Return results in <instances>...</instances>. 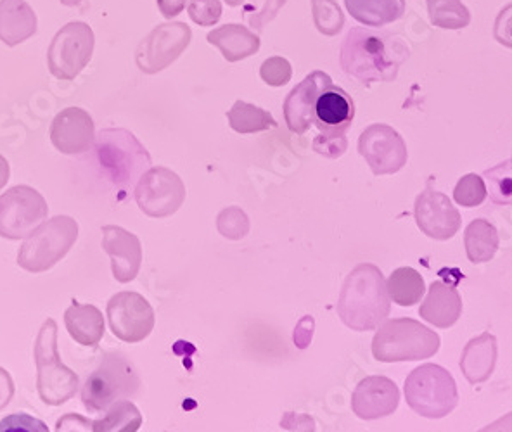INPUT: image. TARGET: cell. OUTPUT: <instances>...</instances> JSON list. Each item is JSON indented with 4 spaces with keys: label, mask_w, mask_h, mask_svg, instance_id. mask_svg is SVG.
<instances>
[{
    "label": "cell",
    "mask_w": 512,
    "mask_h": 432,
    "mask_svg": "<svg viewBox=\"0 0 512 432\" xmlns=\"http://www.w3.org/2000/svg\"><path fill=\"white\" fill-rule=\"evenodd\" d=\"M329 83H333V78L324 71H314L289 92L284 101V120L293 134H305L312 128L315 120V101Z\"/></svg>",
    "instance_id": "obj_17"
},
{
    "label": "cell",
    "mask_w": 512,
    "mask_h": 432,
    "mask_svg": "<svg viewBox=\"0 0 512 432\" xmlns=\"http://www.w3.org/2000/svg\"><path fill=\"white\" fill-rule=\"evenodd\" d=\"M405 400L417 415L443 419L454 412L459 393L454 375L436 363H424L412 370L405 381Z\"/></svg>",
    "instance_id": "obj_4"
},
{
    "label": "cell",
    "mask_w": 512,
    "mask_h": 432,
    "mask_svg": "<svg viewBox=\"0 0 512 432\" xmlns=\"http://www.w3.org/2000/svg\"><path fill=\"white\" fill-rule=\"evenodd\" d=\"M414 216L421 232L436 241H448L461 230L462 218L459 210L447 194L433 189L417 196Z\"/></svg>",
    "instance_id": "obj_15"
},
{
    "label": "cell",
    "mask_w": 512,
    "mask_h": 432,
    "mask_svg": "<svg viewBox=\"0 0 512 432\" xmlns=\"http://www.w3.org/2000/svg\"><path fill=\"white\" fill-rule=\"evenodd\" d=\"M186 199V185L177 173L158 166L142 173L135 187V201L151 218H167L179 211Z\"/></svg>",
    "instance_id": "obj_11"
},
{
    "label": "cell",
    "mask_w": 512,
    "mask_h": 432,
    "mask_svg": "<svg viewBox=\"0 0 512 432\" xmlns=\"http://www.w3.org/2000/svg\"><path fill=\"white\" fill-rule=\"evenodd\" d=\"M410 56L409 47L398 35L352 28L341 47V66L348 77L364 85L393 82L400 66Z\"/></svg>",
    "instance_id": "obj_1"
},
{
    "label": "cell",
    "mask_w": 512,
    "mask_h": 432,
    "mask_svg": "<svg viewBox=\"0 0 512 432\" xmlns=\"http://www.w3.org/2000/svg\"><path fill=\"white\" fill-rule=\"evenodd\" d=\"M225 2H227V4H229V6H231V7H237V6H241V4H243L244 0H225Z\"/></svg>",
    "instance_id": "obj_44"
},
{
    "label": "cell",
    "mask_w": 512,
    "mask_h": 432,
    "mask_svg": "<svg viewBox=\"0 0 512 432\" xmlns=\"http://www.w3.org/2000/svg\"><path fill=\"white\" fill-rule=\"evenodd\" d=\"M51 139L61 153H84L94 142V121L84 109H64L52 121Z\"/></svg>",
    "instance_id": "obj_19"
},
{
    "label": "cell",
    "mask_w": 512,
    "mask_h": 432,
    "mask_svg": "<svg viewBox=\"0 0 512 432\" xmlns=\"http://www.w3.org/2000/svg\"><path fill=\"white\" fill-rule=\"evenodd\" d=\"M314 23L322 35L336 37L345 25V14L336 0H312Z\"/></svg>",
    "instance_id": "obj_32"
},
{
    "label": "cell",
    "mask_w": 512,
    "mask_h": 432,
    "mask_svg": "<svg viewBox=\"0 0 512 432\" xmlns=\"http://www.w3.org/2000/svg\"><path fill=\"white\" fill-rule=\"evenodd\" d=\"M14 396L13 377L9 375L6 369L0 367V410L9 405V401Z\"/></svg>",
    "instance_id": "obj_40"
},
{
    "label": "cell",
    "mask_w": 512,
    "mask_h": 432,
    "mask_svg": "<svg viewBox=\"0 0 512 432\" xmlns=\"http://www.w3.org/2000/svg\"><path fill=\"white\" fill-rule=\"evenodd\" d=\"M355 118V102L346 90L326 85L315 101V127L322 134H345Z\"/></svg>",
    "instance_id": "obj_20"
},
{
    "label": "cell",
    "mask_w": 512,
    "mask_h": 432,
    "mask_svg": "<svg viewBox=\"0 0 512 432\" xmlns=\"http://www.w3.org/2000/svg\"><path fill=\"white\" fill-rule=\"evenodd\" d=\"M386 289L391 301L398 306H414L423 299L426 293L423 275L414 268H397L390 279L386 280Z\"/></svg>",
    "instance_id": "obj_28"
},
{
    "label": "cell",
    "mask_w": 512,
    "mask_h": 432,
    "mask_svg": "<svg viewBox=\"0 0 512 432\" xmlns=\"http://www.w3.org/2000/svg\"><path fill=\"white\" fill-rule=\"evenodd\" d=\"M485 177L490 185L493 203L500 204V206L511 204V161H506L492 170H487Z\"/></svg>",
    "instance_id": "obj_35"
},
{
    "label": "cell",
    "mask_w": 512,
    "mask_h": 432,
    "mask_svg": "<svg viewBox=\"0 0 512 432\" xmlns=\"http://www.w3.org/2000/svg\"><path fill=\"white\" fill-rule=\"evenodd\" d=\"M284 4H286V0H267V4L263 6L260 13L251 14L250 25L255 28L256 32H263L265 25L276 18Z\"/></svg>",
    "instance_id": "obj_39"
},
{
    "label": "cell",
    "mask_w": 512,
    "mask_h": 432,
    "mask_svg": "<svg viewBox=\"0 0 512 432\" xmlns=\"http://www.w3.org/2000/svg\"><path fill=\"white\" fill-rule=\"evenodd\" d=\"M499 232L488 220H473L464 232V246L473 265L492 261L499 251Z\"/></svg>",
    "instance_id": "obj_27"
},
{
    "label": "cell",
    "mask_w": 512,
    "mask_h": 432,
    "mask_svg": "<svg viewBox=\"0 0 512 432\" xmlns=\"http://www.w3.org/2000/svg\"><path fill=\"white\" fill-rule=\"evenodd\" d=\"M260 77H262L263 82L270 85V87H282V85H286V83L291 80V77H293V68H291L288 59L276 56V58L267 59V61L262 64Z\"/></svg>",
    "instance_id": "obj_37"
},
{
    "label": "cell",
    "mask_w": 512,
    "mask_h": 432,
    "mask_svg": "<svg viewBox=\"0 0 512 432\" xmlns=\"http://www.w3.org/2000/svg\"><path fill=\"white\" fill-rule=\"evenodd\" d=\"M187 0H158V7H160L161 14L172 20L175 16H179L184 7H186Z\"/></svg>",
    "instance_id": "obj_41"
},
{
    "label": "cell",
    "mask_w": 512,
    "mask_h": 432,
    "mask_svg": "<svg viewBox=\"0 0 512 432\" xmlns=\"http://www.w3.org/2000/svg\"><path fill=\"white\" fill-rule=\"evenodd\" d=\"M187 13L196 25H217L222 18V2L220 0H189Z\"/></svg>",
    "instance_id": "obj_36"
},
{
    "label": "cell",
    "mask_w": 512,
    "mask_h": 432,
    "mask_svg": "<svg viewBox=\"0 0 512 432\" xmlns=\"http://www.w3.org/2000/svg\"><path fill=\"white\" fill-rule=\"evenodd\" d=\"M9 163H7V159L4 156H0V189L7 184V180H9Z\"/></svg>",
    "instance_id": "obj_42"
},
{
    "label": "cell",
    "mask_w": 512,
    "mask_h": 432,
    "mask_svg": "<svg viewBox=\"0 0 512 432\" xmlns=\"http://www.w3.org/2000/svg\"><path fill=\"white\" fill-rule=\"evenodd\" d=\"M419 315L438 329H450L462 315V298L457 287L445 280H435L419 308Z\"/></svg>",
    "instance_id": "obj_21"
},
{
    "label": "cell",
    "mask_w": 512,
    "mask_h": 432,
    "mask_svg": "<svg viewBox=\"0 0 512 432\" xmlns=\"http://www.w3.org/2000/svg\"><path fill=\"white\" fill-rule=\"evenodd\" d=\"M359 153L376 177L400 172L409 159L404 137L384 123L365 128L359 139Z\"/></svg>",
    "instance_id": "obj_13"
},
{
    "label": "cell",
    "mask_w": 512,
    "mask_h": 432,
    "mask_svg": "<svg viewBox=\"0 0 512 432\" xmlns=\"http://www.w3.org/2000/svg\"><path fill=\"white\" fill-rule=\"evenodd\" d=\"M37 32V14L26 0H0V40L9 47Z\"/></svg>",
    "instance_id": "obj_23"
},
{
    "label": "cell",
    "mask_w": 512,
    "mask_h": 432,
    "mask_svg": "<svg viewBox=\"0 0 512 432\" xmlns=\"http://www.w3.org/2000/svg\"><path fill=\"white\" fill-rule=\"evenodd\" d=\"M499 356L497 337L490 332L471 339L462 351L461 370L471 384H483L492 377Z\"/></svg>",
    "instance_id": "obj_22"
},
{
    "label": "cell",
    "mask_w": 512,
    "mask_h": 432,
    "mask_svg": "<svg viewBox=\"0 0 512 432\" xmlns=\"http://www.w3.org/2000/svg\"><path fill=\"white\" fill-rule=\"evenodd\" d=\"M206 40L222 52L229 63H237L255 56L260 49V37L246 26L229 23L208 33Z\"/></svg>",
    "instance_id": "obj_24"
},
{
    "label": "cell",
    "mask_w": 512,
    "mask_h": 432,
    "mask_svg": "<svg viewBox=\"0 0 512 432\" xmlns=\"http://www.w3.org/2000/svg\"><path fill=\"white\" fill-rule=\"evenodd\" d=\"M47 213L42 194L32 187L16 185L0 196V237L25 239L44 222Z\"/></svg>",
    "instance_id": "obj_10"
},
{
    "label": "cell",
    "mask_w": 512,
    "mask_h": 432,
    "mask_svg": "<svg viewBox=\"0 0 512 432\" xmlns=\"http://www.w3.org/2000/svg\"><path fill=\"white\" fill-rule=\"evenodd\" d=\"M442 339L414 318H393L372 339V356L378 362H419L440 351Z\"/></svg>",
    "instance_id": "obj_3"
},
{
    "label": "cell",
    "mask_w": 512,
    "mask_h": 432,
    "mask_svg": "<svg viewBox=\"0 0 512 432\" xmlns=\"http://www.w3.org/2000/svg\"><path fill=\"white\" fill-rule=\"evenodd\" d=\"M217 227L222 236L231 239V241H239V239L248 236L250 220L241 208L231 206V208H227L218 215Z\"/></svg>",
    "instance_id": "obj_34"
},
{
    "label": "cell",
    "mask_w": 512,
    "mask_h": 432,
    "mask_svg": "<svg viewBox=\"0 0 512 432\" xmlns=\"http://www.w3.org/2000/svg\"><path fill=\"white\" fill-rule=\"evenodd\" d=\"M94 45V32L87 23L73 21L64 25L52 39L47 54L52 75L59 80H75L92 59Z\"/></svg>",
    "instance_id": "obj_9"
},
{
    "label": "cell",
    "mask_w": 512,
    "mask_h": 432,
    "mask_svg": "<svg viewBox=\"0 0 512 432\" xmlns=\"http://www.w3.org/2000/svg\"><path fill=\"white\" fill-rule=\"evenodd\" d=\"M64 6H80L84 0H61Z\"/></svg>",
    "instance_id": "obj_43"
},
{
    "label": "cell",
    "mask_w": 512,
    "mask_h": 432,
    "mask_svg": "<svg viewBox=\"0 0 512 432\" xmlns=\"http://www.w3.org/2000/svg\"><path fill=\"white\" fill-rule=\"evenodd\" d=\"M192 32L186 23H165L156 26L135 52V61L141 71L154 75L168 68L173 61L180 58L191 44Z\"/></svg>",
    "instance_id": "obj_12"
},
{
    "label": "cell",
    "mask_w": 512,
    "mask_h": 432,
    "mask_svg": "<svg viewBox=\"0 0 512 432\" xmlns=\"http://www.w3.org/2000/svg\"><path fill=\"white\" fill-rule=\"evenodd\" d=\"M488 191L485 180L476 173H469L457 182L454 189V201L464 208H476L485 203Z\"/></svg>",
    "instance_id": "obj_33"
},
{
    "label": "cell",
    "mask_w": 512,
    "mask_h": 432,
    "mask_svg": "<svg viewBox=\"0 0 512 432\" xmlns=\"http://www.w3.org/2000/svg\"><path fill=\"white\" fill-rule=\"evenodd\" d=\"M64 322L70 336L82 346H97V343L104 336L103 313L97 310L96 306L73 305L64 312Z\"/></svg>",
    "instance_id": "obj_25"
},
{
    "label": "cell",
    "mask_w": 512,
    "mask_h": 432,
    "mask_svg": "<svg viewBox=\"0 0 512 432\" xmlns=\"http://www.w3.org/2000/svg\"><path fill=\"white\" fill-rule=\"evenodd\" d=\"M77 237L78 225L70 216H56L40 223L23 242L18 263L30 274L45 272L70 253Z\"/></svg>",
    "instance_id": "obj_7"
},
{
    "label": "cell",
    "mask_w": 512,
    "mask_h": 432,
    "mask_svg": "<svg viewBox=\"0 0 512 432\" xmlns=\"http://www.w3.org/2000/svg\"><path fill=\"white\" fill-rule=\"evenodd\" d=\"M398 405L400 389L395 382L383 375L365 377L353 391L352 410L362 420L388 417L397 412Z\"/></svg>",
    "instance_id": "obj_16"
},
{
    "label": "cell",
    "mask_w": 512,
    "mask_h": 432,
    "mask_svg": "<svg viewBox=\"0 0 512 432\" xmlns=\"http://www.w3.org/2000/svg\"><path fill=\"white\" fill-rule=\"evenodd\" d=\"M111 332L123 343H141L154 329V310L139 293H118L109 299Z\"/></svg>",
    "instance_id": "obj_14"
},
{
    "label": "cell",
    "mask_w": 512,
    "mask_h": 432,
    "mask_svg": "<svg viewBox=\"0 0 512 432\" xmlns=\"http://www.w3.org/2000/svg\"><path fill=\"white\" fill-rule=\"evenodd\" d=\"M348 13L362 25H390L405 13V0H345Z\"/></svg>",
    "instance_id": "obj_26"
},
{
    "label": "cell",
    "mask_w": 512,
    "mask_h": 432,
    "mask_svg": "<svg viewBox=\"0 0 512 432\" xmlns=\"http://www.w3.org/2000/svg\"><path fill=\"white\" fill-rule=\"evenodd\" d=\"M37 388L40 398L51 407H59L71 400L78 389V375L68 369L58 351V325L49 318L40 329L35 343Z\"/></svg>",
    "instance_id": "obj_6"
},
{
    "label": "cell",
    "mask_w": 512,
    "mask_h": 432,
    "mask_svg": "<svg viewBox=\"0 0 512 432\" xmlns=\"http://www.w3.org/2000/svg\"><path fill=\"white\" fill-rule=\"evenodd\" d=\"M429 20L445 30H461L471 23L468 7L461 0H428Z\"/></svg>",
    "instance_id": "obj_31"
},
{
    "label": "cell",
    "mask_w": 512,
    "mask_h": 432,
    "mask_svg": "<svg viewBox=\"0 0 512 432\" xmlns=\"http://www.w3.org/2000/svg\"><path fill=\"white\" fill-rule=\"evenodd\" d=\"M391 312V299L381 270L360 263L346 277L338 301L341 322L355 332L378 329Z\"/></svg>",
    "instance_id": "obj_2"
},
{
    "label": "cell",
    "mask_w": 512,
    "mask_h": 432,
    "mask_svg": "<svg viewBox=\"0 0 512 432\" xmlns=\"http://www.w3.org/2000/svg\"><path fill=\"white\" fill-rule=\"evenodd\" d=\"M346 149H348V139L345 134H320L314 139L315 153L322 154L326 158H340L346 153Z\"/></svg>",
    "instance_id": "obj_38"
},
{
    "label": "cell",
    "mask_w": 512,
    "mask_h": 432,
    "mask_svg": "<svg viewBox=\"0 0 512 432\" xmlns=\"http://www.w3.org/2000/svg\"><path fill=\"white\" fill-rule=\"evenodd\" d=\"M141 388V377L134 363L122 353H104L82 391V401L89 412H106L113 403L127 400Z\"/></svg>",
    "instance_id": "obj_5"
},
{
    "label": "cell",
    "mask_w": 512,
    "mask_h": 432,
    "mask_svg": "<svg viewBox=\"0 0 512 432\" xmlns=\"http://www.w3.org/2000/svg\"><path fill=\"white\" fill-rule=\"evenodd\" d=\"M142 415L132 401L120 400L106 410L103 419L90 422V431L135 432L141 429Z\"/></svg>",
    "instance_id": "obj_30"
},
{
    "label": "cell",
    "mask_w": 512,
    "mask_h": 432,
    "mask_svg": "<svg viewBox=\"0 0 512 432\" xmlns=\"http://www.w3.org/2000/svg\"><path fill=\"white\" fill-rule=\"evenodd\" d=\"M227 118H229L232 130L237 134H258V132H265V130L277 127V121L269 111L258 108L250 102H234V106L227 111Z\"/></svg>",
    "instance_id": "obj_29"
},
{
    "label": "cell",
    "mask_w": 512,
    "mask_h": 432,
    "mask_svg": "<svg viewBox=\"0 0 512 432\" xmlns=\"http://www.w3.org/2000/svg\"><path fill=\"white\" fill-rule=\"evenodd\" d=\"M97 154L116 189L128 192L151 166V156L128 130H104L97 140Z\"/></svg>",
    "instance_id": "obj_8"
},
{
    "label": "cell",
    "mask_w": 512,
    "mask_h": 432,
    "mask_svg": "<svg viewBox=\"0 0 512 432\" xmlns=\"http://www.w3.org/2000/svg\"><path fill=\"white\" fill-rule=\"evenodd\" d=\"M103 234V248L111 258L115 279L122 284L132 282L141 270L142 246L139 237L116 225L103 227Z\"/></svg>",
    "instance_id": "obj_18"
}]
</instances>
